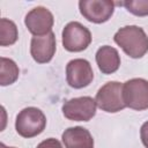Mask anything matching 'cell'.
Segmentation results:
<instances>
[{
	"label": "cell",
	"instance_id": "9c48e42d",
	"mask_svg": "<svg viewBox=\"0 0 148 148\" xmlns=\"http://www.w3.org/2000/svg\"><path fill=\"white\" fill-rule=\"evenodd\" d=\"M54 18L52 13L43 7L37 6L32 8L24 18V24L34 36H44L52 31Z\"/></svg>",
	"mask_w": 148,
	"mask_h": 148
},
{
	"label": "cell",
	"instance_id": "8992f818",
	"mask_svg": "<svg viewBox=\"0 0 148 148\" xmlns=\"http://www.w3.org/2000/svg\"><path fill=\"white\" fill-rule=\"evenodd\" d=\"M96 101L90 96L75 97L62 104L64 116L73 121H89L96 114Z\"/></svg>",
	"mask_w": 148,
	"mask_h": 148
},
{
	"label": "cell",
	"instance_id": "277c9868",
	"mask_svg": "<svg viewBox=\"0 0 148 148\" xmlns=\"http://www.w3.org/2000/svg\"><path fill=\"white\" fill-rule=\"evenodd\" d=\"M123 98L126 108L142 111L148 109V81L134 77L123 84Z\"/></svg>",
	"mask_w": 148,
	"mask_h": 148
},
{
	"label": "cell",
	"instance_id": "9a60e30c",
	"mask_svg": "<svg viewBox=\"0 0 148 148\" xmlns=\"http://www.w3.org/2000/svg\"><path fill=\"white\" fill-rule=\"evenodd\" d=\"M118 5L124 6L127 9V12L135 16L148 15V0H126L118 2Z\"/></svg>",
	"mask_w": 148,
	"mask_h": 148
},
{
	"label": "cell",
	"instance_id": "6da1fadb",
	"mask_svg": "<svg viewBox=\"0 0 148 148\" xmlns=\"http://www.w3.org/2000/svg\"><path fill=\"white\" fill-rule=\"evenodd\" d=\"M113 40L133 59L142 58L148 52V36L141 27H123L114 34Z\"/></svg>",
	"mask_w": 148,
	"mask_h": 148
},
{
	"label": "cell",
	"instance_id": "7a4b0ae2",
	"mask_svg": "<svg viewBox=\"0 0 148 148\" xmlns=\"http://www.w3.org/2000/svg\"><path fill=\"white\" fill-rule=\"evenodd\" d=\"M46 126V117L42 110L35 106L24 108L18 112L15 120V130L22 138L39 135Z\"/></svg>",
	"mask_w": 148,
	"mask_h": 148
},
{
	"label": "cell",
	"instance_id": "ba28073f",
	"mask_svg": "<svg viewBox=\"0 0 148 148\" xmlns=\"http://www.w3.org/2000/svg\"><path fill=\"white\" fill-rule=\"evenodd\" d=\"M94 80L91 65L86 59H73L66 66V81L74 89L88 87Z\"/></svg>",
	"mask_w": 148,
	"mask_h": 148
},
{
	"label": "cell",
	"instance_id": "ac0fdd59",
	"mask_svg": "<svg viewBox=\"0 0 148 148\" xmlns=\"http://www.w3.org/2000/svg\"><path fill=\"white\" fill-rule=\"evenodd\" d=\"M0 148H15V147H7V146H5L3 143H1V145H0Z\"/></svg>",
	"mask_w": 148,
	"mask_h": 148
},
{
	"label": "cell",
	"instance_id": "e0dca14e",
	"mask_svg": "<svg viewBox=\"0 0 148 148\" xmlns=\"http://www.w3.org/2000/svg\"><path fill=\"white\" fill-rule=\"evenodd\" d=\"M140 138L142 141V145L148 148V120L145 121L140 128Z\"/></svg>",
	"mask_w": 148,
	"mask_h": 148
},
{
	"label": "cell",
	"instance_id": "4fadbf2b",
	"mask_svg": "<svg viewBox=\"0 0 148 148\" xmlns=\"http://www.w3.org/2000/svg\"><path fill=\"white\" fill-rule=\"evenodd\" d=\"M20 74L16 62L12 59L1 57L0 59V84L2 87L14 83Z\"/></svg>",
	"mask_w": 148,
	"mask_h": 148
},
{
	"label": "cell",
	"instance_id": "3957f363",
	"mask_svg": "<svg viewBox=\"0 0 148 148\" xmlns=\"http://www.w3.org/2000/svg\"><path fill=\"white\" fill-rule=\"evenodd\" d=\"M97 106L108 113H116L126 108L123 98V83L110 81L102 86L95 97Z\"/></svg>",
	"mask_w": 148,
	"mask_h": 148
},
{
	"label": "cell",
	"instance_id": "5bb4252c",
	"mask_svg": "<svg viewBox=\"0 0 148 148\" xmlns=\"http://www.w3.org/2000/svg\"><path fill=\"white\" fill-rule=\"evenodd\" d=\"M18 38V31L16 24L8 20L1 18L0 20V45L1 46H9L13 45Z\"/></svg>",
	"mask_w": 148,
	"mask_h": 148
},
{
	"label": "cell",
	"instance_id": "30bf717a",
	"mask_svg": "<svg viewBox=\"0 0 148 148\" xmlns=\"http://www.w3.org/2000/svg\"><path fill=\"white\" fill-rule=\"evenodd\" d=\"M57 50L56 36L51 31L44 36H34L30 43V54L38 64H46L52 60Z\"/></svg>",
	"mask_w": 148,
	"mask_h": 148
},
{
	"label": "cell",
	"instance_id": "5b68a950",
	"mask_svg": "<svg viewBox=\"0 0 148 148\" xmlns=\"http://www.w3.org/2000/svg\"><path fill=\"white\" fill-rule=\"evenodd\" d=\"M91 43V32L80 22L73 21L62 30V46L68 52H81Z\"/></svg>",
	"mask_w": 148,
	"mask_h": 148
},
{
	"label": "cell",
	"instance_id": "7c38bea8",
	"mask_svg": "<svg viewBox=\"0 0 148 148\" xmlns=\"http://www.w3.org/2000/svg\"><path fill=\"white\" fill-rule=\"evenodd\" d=\"M95 59L98 69L103 74H112L117 72L120 66V56L117 49L110 45L101 46L96 52Z\"/></svg>",
	"mask_w": 148,
	"mask_h": 148
},
{
	"label": "cell",
	"instance_id": "8fae6325",
	"mask_svg": "<svg viewBox=\"0 0 148 148\" xmlns=\"http://www.w3.org/2000/svg\"><path fill=\"white\" fill-rule=\"evenodd\" d=\"M65 148H94V139L90 132L81 126L68 127L61 135Z\"/></svg>",
	"mask_w": 148,
	"mask_h": 148
},
{
	"label": "cell",
	"instance_id": "52a82bcc",
	"mask_svg": "<svg viewBox=\"0 0 148 148\" xmlns=\"http://www.w3.org/2000/svg\"><path fill=\"white\" fill-rule=\"evenodd\" d=\"M79 9L87 21L99 24L111 18L114 2L111 0H81L79 1Z\"/></svg>",
	"mask_w": 148,
	"mask_h": 148
},
{
	"label": "cell",
	"instance_id": "2e32d148",
	"mask_svg": "<svg viewBox=\"0 0 148 148\" xmlns=\"http://www.w3.org/2000/svg\"><path fill=\"white\" fill-rule=\"evenodd\" d=\"M37 148H62V146L59 140H57L54 138H49V139L42 141L37 146Z\"/></svg>",
	"mask_w": 148,
	"mask_h": 148
}]
</instances>
